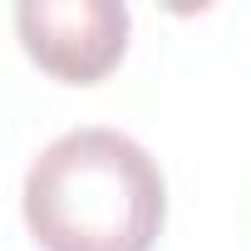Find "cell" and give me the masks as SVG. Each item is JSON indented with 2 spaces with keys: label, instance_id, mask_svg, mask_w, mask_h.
I'll list each match as a JSON object with an SVG mask.
<instances>
[{
  "label": "cell",
  "instance_id": "obj_1",
  "mask_svg": "<svg viewBox=\"0 0 251 251\" xmlns=\"http://www.w3.org/2000/svg\"><path fill=\"white\" fill-rule=\"evenodd\" d=\"M20 207L45 251H153L168 187L148 148L128 133L74 128L40 148Z\"/></svg>",
  "mask_w": 251,
  "mask_h": 251
},
{
  "label": "cell",
  "instance_id": "obj_2",
  "mask_svg": "<svg viewBox=\"0 0 251 251\" xmlns=\"http://www.w3.org/2000/svg\"><path fill=\"white\" fill-rule=\"evenodd\" d=\"M25 54L59 84H99L128 50V5L118 0H25L15 10Z\"/></svg>",
  "mask_w": 251,
  "mask_h": 251
}]
</instances>
